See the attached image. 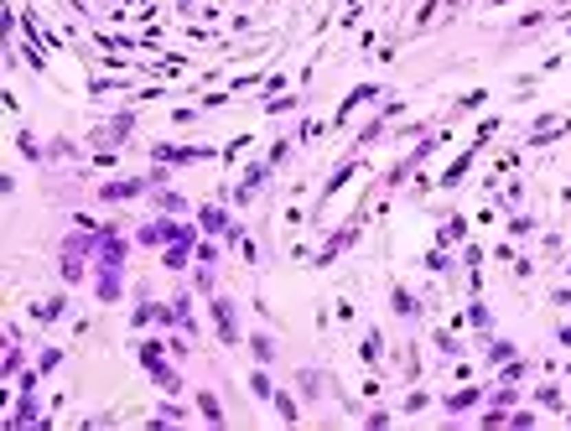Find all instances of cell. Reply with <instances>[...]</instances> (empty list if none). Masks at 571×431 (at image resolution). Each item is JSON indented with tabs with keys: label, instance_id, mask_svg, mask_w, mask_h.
<instances>
[{
	"label": "cell",
	"instance_id": "cell-1",
	"mask_svg": "<svg viewBox=\"0 0 571 431\" xmlns=\"http://www.w3.org/2000/svg\"><path fill=\"white\" fill-rule=\"evenodd\" d=\"M363 223H369V213H363V203H359V213H353V219L343 223V229H338V234H333V239H327V245H322V250H317V255H312V265H333V260H338L343 250H348L353 239H359V234H363Z\"/></svg>",
	"mask_w": 571,
	"mask_h": 431
},
{
	"label": "cell",
	"instance_id": "cell-2",
	"mask_svg": "<svg viewBox=\"0 0 571 431\" xmlns=\"http://www.w3.org/2000/svg\"><path fill=\"white\" fill-rule=\"evenodd\" d=\"M213 327H219V343H239L245 333H239V322H234V296H213Z\"/></svg>",
	"mask_w": 571,
	"mask_h": 431
},
{
	"label": "cell",
	"instance_id": "cell-3",
	"mask_svg": "<svg viewBox=\"0 0 571 431\" xmlns=\"http://www.w3.org/2000/svg\"><path fill=\"white\" fill-rule=\"evenodd\" d=\"M130 125H135V109H120V115L99 120V130H93V140H99V146H120V140L130 135Z\"/></svg>",
	"mask_w": 571,
	"mask_h": 431
},
{
	"label": "cell",
	"instance_id": "cell-4",
	"mask_svg": "<svg viewBox=\"0 0 571 431\" xmlns=\"http://www.w3.org/2000/svg\"><path fill=\"white\" fill-rule=\"evenodd\" d=\"M146 187H151V177H115V182L99 187V198L104 203H125V198H140Z\"/></svg>",
	"mask_w": 571,
	"mask_h": 431
},
{
	"label": "cell",
	"instance_id": "cell-5",
	"mask_svg": "<svg viewBox=\"0 0 571 431\" xmlns=\"http://www.w3.org/2000/svg\"><path fill=\"white\" fill-rule=\"evenodd\" d=\"M93 296H99L104 307H115L120 296H125V280H120L115 265H99V276H93Z\"/></svg>",
	"mask_w": 571,
	"mask_h": 431
},
{
	"label": "cell",
	"instance_id": "cell-6",
	"mask_svg": "<svg viewBox=\"0 0 571 431\" xmlns=\"http://www.w3.org/2000/svg\"><path fill=\"white\" fill-rule=\"evenodd\" d=\"M265 177H270V162H255V166H249V172H245V182L234 187V208H245V203L260 192V182H265Z\"/></svg>",
	"mask_w": 571,
	"mask_h": 431
},
{
	"label": "cell",
	"instance_id": "cell-7",
	"mask_svg": "<svg viewBox=\"0 0 571 431\" xmlns=\"http://www.w3.org/2000/svg\"><path fill=\"white\" fill-rule=\"evenodd\" d=\"M369 99H379V83H359V89H353L348 99L338 104V115H333V125H343V120H348V115H353L359 104H369Z\"/></svg>",
	"mask_w": 571,
	"mask_h": 431
},
{
	"label": "cell",
	"instance_id": "cell-8",
	"mask_svg": "<svg viewBox=\"0 0 571 431\" xmlns=\"http://www.w3.org/2000/svg\"><path fill=\"white\" fill-rule=\"evenodd\" d=\"M473 156H478V146H467V151L457 156L452 166H442V177H436V187H457V182H462L467 172H473Z\"/></svg>",
	"mask_w": 571,
	"mask_h": 431
},
{
	"label": "cell",
	"instance_id": "cell-9",
	"mask_svg": "<svg viewBox=\"0 0 571 431\" xmlns=\"http://www.w3.org/2000/svg\"><path fill=\"white\" fill-rule=\"evenodd\" d=\"M32 421H42V406H36V390H21V400H16V416H11V426H32Z\"/></svg>",
	"mask_w": 571,
	"mask_h": 431
},
{
	"label": "cell",
	"instance_id": "cell-10",
	"mask_svg": "<svg viewBox=\"0 0 571 431\" xmlns=\"http://www.w3.org/2000/svg\"><path fill=\"white\" fill-rule=\"evenodd\" d=\"M198 410H203V421H208V426H223V406H219V395H213V390H198Z\"/></svg>",
	"mask_w": 571,
	"mask_h": 431
},
{
	"label": "cell",
	"instance_id": "cell-11",
	"mask_svg": "<svg viewBox=\"0 0 571 431\" xmlns=\"http://www.w3.org/2000/svg\"><path fill=\"white\" fill-rule=\"evenodd\" d=\"M390 307H395L400 317H421V296H410L405 286H395V291H390Z\"/></svg>",
	"mask_w": 571,
	"mask_h": 431
},
{
	"label": "cell",
	"instance_id": "cell-12",
	"mask_svg": "<svg viewBox=\"0 0 571 431\" xmlns=\"http://www.w3.org/2000/svg\"><path fill=\"white\" fill-rule=\"evenodd\" d=\"M151 379L166 390V395H182V374H177L172 364H156V369H151Z\"/></svg>",
	"mask_w": 571,
	"mask_h": 431
},
{
	"label": "cell",
	"instance_id": "cell-13",
	"mask_svg": "<svg viewBox=\"0 0 571 431\" xmlns=\"http://www.w3.org/2000/svg\"><path fill=\"white\" fill-rule=\"evenodd\" d=\"M442 406L452 410V416H457V410H473V406H483V390H457V395H447Z\"/></svg>",
	"mask_w": 571,
	"mask_h": 431
},
{
	"label": "cell",
	"instance_id": "cell-14",
	"mask_svg": "<svg viewBox=\"0 0 571 431\" xmlns=\"http://www.w3.org/2000/svg\"><path fill=\"white\" fill-rule=\"evenodd\" d=\"M270 406H276V416H280V421H302V406H296L286 390H276V395H270Z\"/></svg>",
	"mask_w": 571,
	"mask_h": 431
},
{
	"label": "cell",
	"instance_id": "cell-15",
	"mask_svg": "<svg viewBox=\"0 0 571 431\" xmlns=\"http://www.w3.org/2000/svg\"><path fill=\"white\" fill-rule=\"evenodd\" d=\"M467 317H473V327H478V333H493V312L483 307V291L473 296V307H467Z\"/></svg>",
	"mask_w": 571,
	"mask_h": 431
},
{
	"label": "cell",
	"instance_id": "cell-16",
	"mask_svg": "<svg viewBox=\"0 0 571 431\" xmlns=\"http://www.w3.org/2000/svg\"><path fill=\"white\" fill-rule=\"evenodd\" d=\"M245 343L255 349V359H260V364H270V359H276V338H270V333H249Z\"/></svg>",
	"mask_w": 571,
	"mask_h": 431
},
{
	"label": "cell",
	"instance_id": "cell-17",
	"mask_svg": "<svg viewBox=\"0 0 571 431\" xmlns=\"http://www.w3.org/2000/svg\"><path fill=\"white\" fill-rule=\"evenodd\" d=\"M203 229H208V234H223V229H229V213H223V208H213V203H203Z\"/></svg>",
	"mask_w": 571,
	"mask_h": 431
},
{
	"label": "cell",
	"instance_id": "cell-18",
	"mask_svg": "<svg viewBox=\"0 0 571 431\" xmlns=\"http://www.w3.org/2000/svg\"><path fill=\"white\" fill-rule=\"evenodd\" d=\"M156 213H172V219H177V213H187V198H182V192H156Z\"/></svg>",
	"mask_w": 571,
	"mask_h": 431
},
{
	"label": "cell",
	"instance_id": "cell-19",
	"mask_svg": "<svg viewBox=\"0 0 571 431\" xmlns=\"http://www.w3.org/2000/svg\"><path fill=\"white\" fill-rule=\"evenodd\" d=\"M249 390H255L260 400H270V395H276V379H270V369H249Z\"/></svg>",
	"mask_w": 571,
	"mask_h": 431
},
{
	"label": "cell",
	"instance_id": "cell-20",
	"mask_svg": "<svg viewBox=\"0 0 571 431\" xmlns=\"http://www.w3.org/2000/svg\"><path fill=\"white\" fill-rule=\"evenodd\" d=\"M16 146H21V156H32V166H42V162H47V151L36 146L32 135H26V130H16Z\"/></svg>",
	"mask_w": 571,
	"mask_h": 431
},
{
	"label": "cell",
	"instance_id": "cell-21",
	"mask_svg": "<svg viewBox=\"0 0 571 431\" xmlns=\"http://www.w3.org/2000/svg\"><path fill=\"white\" fill-rule=\"evenodd\" d=\"M509 229H514V239H525V234H535V213H514V219H509Z\"/></svg>",
	"mask_w": 571,
	"mask_h": 431
},
{
	"label": "cell",
	"instance_id": "cell-22",
	"mask_svg": "<svg viewBox=\"0 0 571 431\" xmlns=\"http://www.w3.org/2000/svg\"><path fill=\"white\" fill-rule=\"evenodd\" d=\"M525 374H530V364L509 359V364H504V374H499V379H504V385H519V379H525Z\"/></svg>",
	"mask_w": 571,
	"mask_h": 431
},
{
	"label": "cell",
	"instance_id": "cell-23",
	"mask_svg": "<svg viewBox=\"0 0 571 431\" xmlns=\"http://www.w3.org/2000/svg\"><path fill=\"white\" fill-rule=\"evenodd\" d=\"M436 349H442L447 359H462V343H457V338H447V327H442V333H436Z\"/></svg>",
	"mask_w": 571,
	"mask_h": 431
},
{
	"label": "cell",
	"instance_id": "cell-24",
	"mask_svg": "<svg viewBox=\"0 0 571 431\" xmlns=\"http://www.w3.org/2000/svg\"><path fill=\"white\" fill-rule=\"evenodd\" d=\"M509 359H514V343H504V338H499V343L489 349V364H509Z\"/></svg>",
	"mask_w": 571,
	"mask_h": 431
},
{
	"label": "cell",
	"instance_id": "cell-25",
	"mask_svg": "<svg viewBox=\"0 0 571 431\" xmlns=\"http://www.w3.org/2000/svg\"><path fill=\"white\" fill-rule=\"evenodd\" d=\"M58 364H63V349H47L42 359H36V369H42V374H52V369H58Z\"/></svg>",
	"mask_w": 571,
	"mask_h": 431
},
{
	"label": "cell",
	"instance_id": "cell-26",
	"mask_svg": "<svg viewBox=\"0 0 571 431\" xmlns=\"http://www.w3.org/2000/svg\"><path fill=\"white\" fill-rule=\"evenodd\" d=\"M535 400H540V406H550V410H561V390H556V385H546V390H535Z\"/></svg>",
	"mask_w": 571,
	"mask_h": 431
},
{
	"label": "cell",
	"instance_id": "cell-27",
	"mask_svg": "<svg viewBox=\"0 0 571 431\" xmlns=\"http://www.w3.org/2000/svg\"><path fill=\"white\" fill-rule=\"evenodd\" d=\"M359 353H363V359H369V364H374V359H379V333H369V338H363V343H359Z\"/></svg>",
	"mask_w": 571,
	"mask_h": 431
},
{
	"label": "cell",
	"instance_id": "cell-28",
	"mask_svg": "<svg viewBox=\"0 0 571 431\" xmlns=\"http://www.w3.org/2000/svg\"><path fill=\"white\" fill-rule=\"evenodd\" d=\"M556 343H561V349H571V322H561V327H556Z\"/></svg>",
	"mask_w": 571,
	"mask_h": 431
},
{
	"label": "cell",
	"instance_id": "cell-29",
	"mask_svg": "<svg viewBox=\"0 0 571 431\" xmlns=\"http://www.w3.org/2000/svg\"><path fill=\"white\" fill-rule=\"evenodd\" d=\"M556 302H561V307H571V286H561V291H556Z\"/></svg>",
	"mask_w": 571,
	"mask_h": 431
}]
</instances>
